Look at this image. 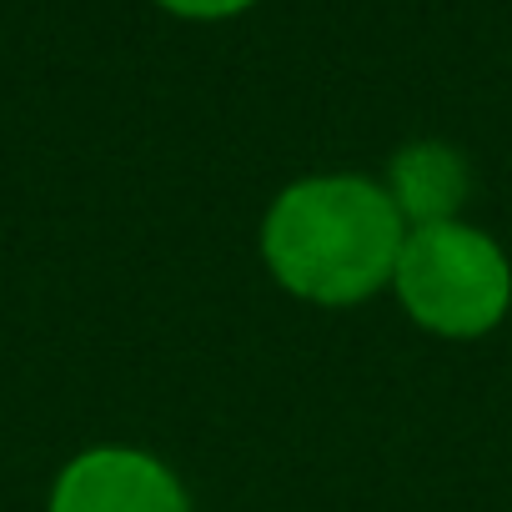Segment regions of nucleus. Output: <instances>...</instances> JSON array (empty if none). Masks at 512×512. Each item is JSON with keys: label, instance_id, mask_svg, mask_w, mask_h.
Segmentation results:
<instances>
[{"label": "nucleus", "instance_id": "2", "mask_svg": "<svg viewBox=\"0 0 512 512\" xmlns=\"http://www.w3.org/2000/svg\"><path fill=\"white\" fill-rule=\"evenodd\" d=\"M392 292L422 332L472 342L512 312V262L497 236L472 221L407 226Z\"/></svg>", "mask_w": 512, "mask_h": 512}, {"label": "nucleus", "instance_id": "5", "mask_svg": "<svg viewBox=\"0 0 512 512\" xmlns=\"http://www.w3.org/2000/svg\"><path fill=\"white\" fill-rule=\"evenodd\" d=\"M161 11L181 16V21H226V16H241L251 11L256 0H156Z\"/></svg>", "mask_w": 512, "mask_h": 512}, {"label": "nucleus", "instance_id": "1", "mask_svg": "<svg viewBox=\"0 0 512 512\" xmlns=\"http://www.w3.org/2000/svg\"><path fill=\"white\" fill-rule=\"evenodd\" d=\"M407 221L387 186L352 171L282 186L262 216L267 272L312 307H357L392 287Z\"/></svg>", "mask_w": 512, "mask_h": 512}, {"label": "nucleus", "instance_id": "4", "mask_svg": "<svg viewBox=\"0 0 512 512\" xmlns=\"http://www.w3.org/2000/svg\"><path fill=\"white\" fill-rule=\"evenodd\" d=\"M387 196L402 211L407 226H432V221H462V206L472 196V166L452 141L422 136L407 141L387 161Z\"/></svg>", "mask_w": 512, "mask_h": 512}, {"label": "nucleus", "instance_id": "3", "mask_svg": "<svg viewBox=\"0 0 512 512\" xmlns=\"http://www.w3.org/2000/svg\"><path fill=\"white\" fill-rule=\"evenodd\" d=\"M51 512H191V492L156 452L111 442L86 447L61 467Z\"/></svg>", "mask_w": 512, "mask_h": 512}]
</instances>
